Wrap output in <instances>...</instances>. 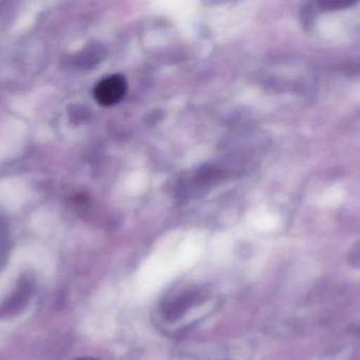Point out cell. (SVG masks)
I'll return each instance as SVG.
<instances>
[{"instance_id":"6da1fadb","label":"cell","mask_w":360,"mask_h":360,"mask_svg":"<svg viewBox=\"0 0 360 360\" xmlns=\"http://www.w3.org/2000/svg\"><path fill=\"white\" fill-rule=\"evenodd\" d=\"M127 82L123 75H115L102 79L94 89V98L101 106L110 107L123 100Z\"/></svg>"},{"instance_id":"7a4b0ae2","label":"cell","mask_w":360,"mask_h":360,"mask_svg":"<svg viewBox=\"0 0 360 360\" xmlns=\"http://www.w3.org/2000/svg\"><path fill=\"white\" fill-rule=\"evenodd\" d=\"M352 6L351 3H347V1H324V3H320L319 7H321L322 9L324 10H335V9H342V8H347Z\"/></svg>"},{"instance_id":"3957f363","label":"cell","mask_w":360,"mask_h":360,"mask_svg":"<svg viewBox=\"0 0 360 360\" xmlns=\"http://www.w3.org/2000/svg\"><path fill=\"white\" fill-rule=\"evenodd\" d=\"M75 360H100V359H98V358H96V357H79V358H75Z\"/></svg>"}]
</instances>
